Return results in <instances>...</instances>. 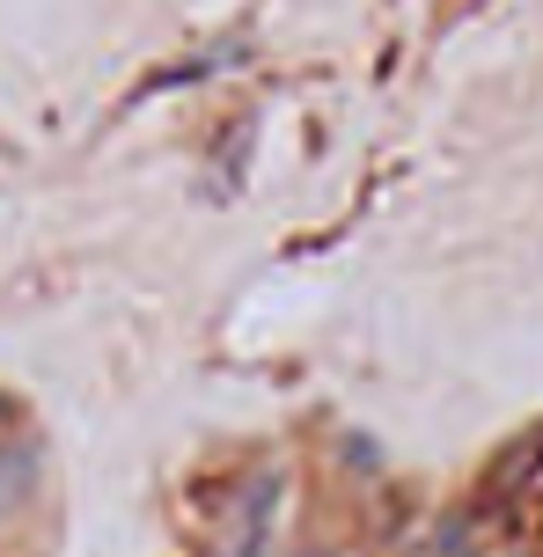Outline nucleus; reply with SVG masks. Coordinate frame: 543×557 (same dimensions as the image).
Instances as JSON below:
<instances>
[{"label":"nucleus","instance_id":"1","mask_svg":"<svg viewBox=\"0 0 543 557\" xmlns=\"http://www.w3.org/2000/svg\"><path fill=\"white\" fill-rule=\"evenodd\" d=\"M29 492V455L15 447V455H0V506H15Z\"/></svg>","mask_w":543,"mask_h":557}]
</instances>
